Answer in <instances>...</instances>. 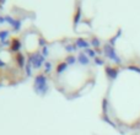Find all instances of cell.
I'll use <instances>...</instances> for the list:
<instances>
[{"instance_id": "4", "label": "cell", "mask_w": 140, "mask_h": 135, "mask_svg": "<svg viewBox=\"0 0 140 135\" xmlns=\"http://www.w3.org/2000/svg\"><path fill=\"white\" fill-rule=\"evenodd\" d=\"M105 71H106L107 78L109 79L111 81H114V80L117 79V76H118V74H119V69H118V68L112 66V65H108V64L105 65Z\"/></svg>"}, {"instance_id": "2", "label": "cell", "mask_w": 140, "mask_h": 135, "mask_svg": "<svg viewBox=\"0 0 140 135\" xmlns=\"http://www.w3.org/2000/svg\"><path fill=\"white\" fill-rule=\"evenodd\" d=\"M46 58L43 57L39 52H36L32 54H28V63L36 69H41L43 64H46Z\"/></svg>"}, {"instance_id": "1", "label": "cell", "mask_w": 140, "mask_h": 135, "mask_svg": "<svg viewBox=\"0 0 140 135\" xmlns=\"http://www.w3.org/2000/svg\"><path fill=\"white\" fill-rule=\"evenodd\" d=\"M48 79L46 76L44 72H38L35 78V87L36 92H38L39 95H46L48 91Z\"/></svg>"}, {"instance_id": "18", "label": "cell", "mask_w": 140, "mask_h": 135, "mask_svg": "<svg viewBox=\"0 0 140 135\" xmlns=\"http://www.w3.org/2000/svg\"><path fill=\"white\" fill-rule=\"evenodd\" d=\"M128 70H134V71H136V72H139L140 74V68L135 66V65H129V66H128Z\"/></svg>"}, {"instance_id": "5", "label": "cell", "mask_w": 140, "mask_h": 135, "mask_svg": "<svg viewBox=\"0 0 140 135\" xmlns=\"http://www.w3.org/2000/svg\"><path fill=\"white\" fill-rule=\"evenodd\" d=\"M75 46L76 48H80V49H87L90 48V42L85 38H77L75 41Z\"/></svg>"}, {"instance_id": "20", "label": "cell", "mask_w": 140, "mask_h": 135, "mask_svg": "<svg viewBox=\"0 0 140 135\" xmlns=\"http://www.w3.org/2000/svg\"><path fill=\"white\" fill-rule=\"evenodd\" d=\"M41 54H42V55H43L44 58H46L47 55H48V47H47V46H46V47H43V48H42V53H41Z\"/></svg>"}, {"instance_id": "21", "label": "cell", "mask_w": 140, "mask_h": 135, "mask_svg": "<svg viewBox=\"0 0 140 135\" xmlns=\"http://www.w3.org/2000/svg\"><path fill=\"white\" fill-rule=\"evenodd\" d=\"M9 35V32L7 31H4V32H0V38H5L6 36Z\"/></svg>"}, {"instance_id": "9", "label": "cell", "mask_w": 140, "mask_h": 135, "mask_svg": "<svg viewBox=\"0 0 140 135\" xmlns=\"http://www.w3.org/2000/svg\"><path fill=\"white\" fill-rule=\"evenodd\" d=\"M77 59H79L77 62H79L81 65H87V64H89V60H90L84 52H81V53L79 54V58H77Z\"/></svg>"}, {"instance_id": "14", "label": "cell", "mask_w": 140, "mask_h": 135, "mask_svg": "<svg viewBox=\"0 0 140 135\" xmlns=\"http://www.w3.org/2000/svg\"><path fill=\"white\" fill-rule=\"evenodd\" d=\"M107 109H108V101H107V98H103V101H102V112H103V114L107 113Z\"/></svg>"}, {"instance_id": "16", "label": "cell", "mask_w": 140, "mask_h": 135, "mask_svg": "<svg viewBox=\"0 0 140 135\" xmlns=\"http://www.w3.org/2000/svg\"><path fill=\"white\" fill-rule=\"evenodd\" d=\"M65 49H66L68 53H73V52L76 50V46H65Z\"/></svg>"}, {"instance_id": "12", "label": "cell", "mask_w": 140, "mask_h": 135, "mask_svg": "<svg viewBox=\"0 0 140 135\" xmlns=\"http://www.w3.org/2000/svg\"><path fill=\"white\" fill-rule=\"evenodd\" d=\"M90 44H91L95 49H98V47L101 46V41L98 39L97 37H92L91 39H90Z\"/></svg>"}, {"instance_id": "10", "label": "cell", "mask_w": 140, "mask_h": 135, "mask_svg": "<svg viewBox=\"0 0 140 135\" xmlns=\"http://www.w3.org/2000/svg\"><path fill=\"white\" fill-rule=\"evenodd\" d=\"M80 17H81V10L80 9H77L76 11H75V15H74V19H73V23H74V28L76 29L77 27V23H79V21H80Z\"/></svg>"}, {"instance_id": "13", "label": "cell", "mask_w": 140, "mask_h": 135, "mask_svg": "<svg viewBox=\"0 0 140 135\" xmlns=\"http://www.w3.org/2000/svg\"><path fill=\"white\" fill-rule=\"evenodd\" d=\"M52 70H53L52 63L50 62H46V64H44V74H49Z\"/></svg>"}, {"instance_id": "8", "label": "cell", "mask_w": 140, "mask_h": 135, "mask_svg": "<svg viewBox=\"0 0 140 135\" xmlns=\"http://www.w3.org/2000/svg\"><path fill=\"white\" fill-rule=\"evenodd\" d=\"M16 60H17V65L20 68H23L26 65V58H25V55L22 53H17L16 54Z\"/></svg>"}, {"instance_id": "7", "label": "cell", "mask_w": 140, "mask_h": 135, "mask_svg": "<svg viewBox=\"0 0 140 135\" xmlns=\"http://www.w3.org/2000/svg\"><path fill=\"white\" fill-rule=\"evenodd\" d=\"M68 66H69V64H68L66 62H59V63L57 64L55 72L58 74V75H60V74H63L64 71L68 69Z\"/></svg>"}, {"instance_id": "19", "label": "cell", "mask_w": 140, "mask_h": 135, "mask_svg": "<svg viewBox=\"0 0 140 135\" xmlns=\"http://www.w3.org/2000/svg\"><path fill=\"white\" fill-rule=\"evenodd\" d=\"M26 69H27V76H31L32 75V66H31L30 63L26 65Z\"/></svg>"}, {"instance_id": "11", "label": "cell", "mask_w": 140, "mask_h": 135, "mask_svg": "<svg viewBox=\"0 0 140 135\" xmlns=\"http://www.w3.org/2000/svg\"><path fill=\"white\" fill-rule=\"evenodd\" d=\"M84 53L87 55V58L90 59H95V58L97 57V53H96V50L93 49V48H87V49H85L84 50Z\"/></svg>"}, {"instance_id": "3", "label": "cell", "mask_w": 140, "mask_h": 135, "mask_svg": "<svg viewBox=\"0 0 140 135\" xmlns=\"http://www.w3.org/2000/svg\"><path fill=\"white\" fill-rule=\"evenodd\" d=\"M103 53H105L106 57L108 58L109 60H114V62H116V64H122V60H120V58L117 55V53H116L114 48L111 47L108 43L105 46V50H103Z\"/></svg>"}, {"instance_id": "6", "label": "cell", "mask_w": 140, "mask_h": 135, "mask_svg": "<svg viewBox=\"0 0 140 135\" xmlns=\"http://www.w3.org/2000/svg\"><path fill=\"white\" fill-rule=\"evenodd\" d=\"M21 48V42L19 38H12L11 39V46H10V50L14 52V53H17Z\"/></svg>"}, {"instance_id": "15", "label": "cell", "mask_w": 140, "mask_h": 135, "mask_svg": "<svg viewBox=\"0 0 140 135\" xmlns=\"http://www.w3.org/2000/svg\"><path fill=\"white\" fill-rule=\"evenodd\" d=\"M66 63L70 65L75 64V63H76V58L74 57V55H68V57H66Z\"/></svg>"}, {"instance_id": "17", "label": "cell", "mask_w": 140, "mask_h": 135, "mask_svg": "<svg viewBox=\"0 0 140 135\" xmlns=\"http://www.w3.org/2000/svg\"><path fill=\"white\" fill-rule=\"evenodd\" d=\"M95 63L97 65H106V63H105V60L102 59V58H98V57H96L95 58Z\"/></svg>"}]
</instances>
